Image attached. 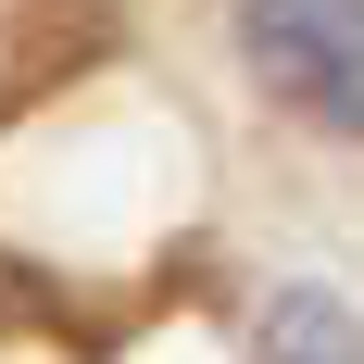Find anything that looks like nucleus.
<instances>
[{
	"label": "nucleus",
	"mask_w": 364,
	"mask_h": 364,
	"mask_svg": "<svg viewBox=\"0 0 364 364\" xmlns=\"http://www.w3.org/2000/svg\"><path fill=\"white\" fill-rule=\"evenodd\" d=\"M239 50L289 113L364 126V0H239Z\"/></svg>",
	"instance_id": "obj_1"
},
{
	"label": "nucleus",
	"mask_w": 364,
	"mask_h": 364,
	"mask_svg": "<svg viewBox=\"0 0 364 364\" xmlns=\"http://www.w3.org/2000/svg\"><path fill=\"white\" fill-rule=\"evenodd\" d=\"M264 364H364V339H352L339 301L289 289V301H277V327H264Z\"/></svg>",
	"instance_id": "obj_2"
}]
</instances>
